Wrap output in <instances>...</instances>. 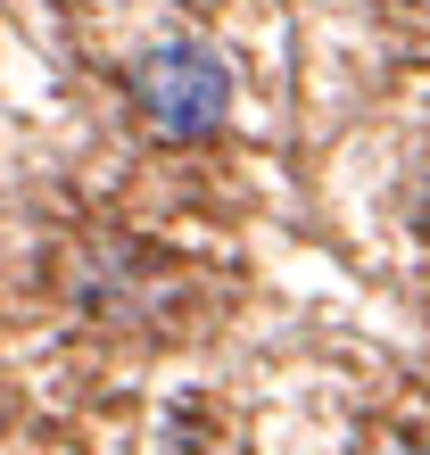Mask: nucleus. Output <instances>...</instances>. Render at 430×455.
I'll list each match as a JSON object with an SVG mask.
<instances>
[{
	"label": "nucleus",
	"mask_w": 430,
	"mask_h": 455,
	"mask_svg": "<svg viewBox=\"0 0 430 455\" xmlns=\"http://www.w3.org/2000/svg\"><path fill=\"white\" fill-rule=\"evenodd\" d=\"M132 108L166 132V141H207V132H224V116H232L224 50L199 42V34L149 42L141 59H132Z\"/></svg>",
	"instance_id": "obj_1"
},
{
	"label": "nucleus",
	"mask_w": 430,
	"mask_h": 455,
	"mask_svg": "<svg viewBox=\"0 0 430 455\" xmlns=\"http://www.w3.org/2000/svg\"><path fill=\"white\" fill-rule=\"evenodd\" d=\"M381 455H422V439H414V431H397V439H389Z\"/></svg>",
	"instance_id": "obj_2"
}]
</instances>
